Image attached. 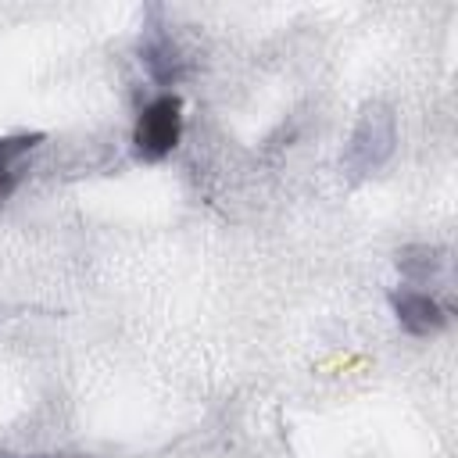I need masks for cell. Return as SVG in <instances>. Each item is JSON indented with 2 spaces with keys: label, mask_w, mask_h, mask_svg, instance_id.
Instances as JSON below:
<instances>
[{
  "label": "cell",
  "mask_w": 458,
  "mask_h": 458,
  "mask_svg": "<svg viewBox=\"0 0 458 458\" xmlns=\"http://www.w3.org/2000/svg\"><path fill=\"white\" fill-rule=\"evenodd\" d=\"M143 61H147L150 75H154V79H161V82L175 79V72H179V57H175V47H172V39H165V36H157V39H150V43H147V50H143Z\"/></svg>",
  "instance_id": "277c9868"
},
{
  "label": "cell",
  "mask_w": 458,
  "mask_h": 458,
  "mask_svg": "<svg viewBox=\"0 0 458 458\" xmlns=\"http://www.w3.org/2000/svg\"><path fill=\"white\" fill-rule=\"evenodd\" d=\"M179 136H182V100L175 93H161L140 111L132 143L143 161H161L165 154L175 150Z\"/></svg>",
  "instance_id": "6da1fadb"
},
{
  "label": "cell",
  "mask_w": 458,
  "mask_h": 458,
  "mask_svg": "<svg viewBox=\"0 0 458 458\" xmlns=\"http://www.w3.org/2000/svg\"><path fill=\"white\" fill-rule=\"evenodd\" d=\"M0 458H7V454H0Z\"/></svg>",
  "instance_id": "5b68a950"
},
{
  "label": "cell",
  "mask_w": 458,
  "mask_h": 458,
  "mask_svg": "<svg viewBox=\"0 0 458 458\" xmlns=\"http://www.w3.org/2000/svg\"><path fill=\"white\" fill-rule=\"evenodd\" d=\"M394 311H397V322L415 336H429V333L444 329V322H447L444 308L422 290H397L394 293Z\"/></svg>",
  "instance_id": "7a4b0ae2"
},
{
  "label": "cell",
  "mask_w": 458,
  "mask_h": 458,
  "mask_svg": "<svg viewBox=\"0 0 458 458\" xmlns=\"http://www.w3.org/2000/svg\"><path fill=\"white\" fill-rule=\"evenodd\" d=\"M36 143H43L39 132H18V136H4V140H0V197L14 186V179H18V161H21Z\"/></svg>",
  "instance_id": "3957f363"
}]
</instances>
